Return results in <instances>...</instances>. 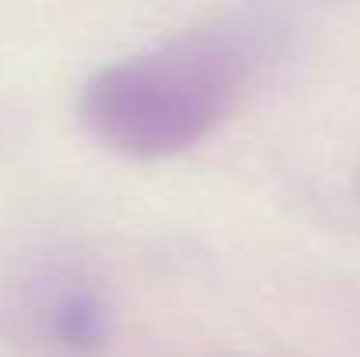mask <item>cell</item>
<instances>
[{
  "label": "cell",
  "mask_w": 360,
  "mask_h": 357,
  "mask_svg": "<svg viewBox=\"0 0 360 357\" xmlns=\"http://www.w3.org/2000/svg\"><path fill=\"white\" fill-rule=\"evenodd\" d=\"M266 53V25L248 18L179 32L102 67L84 84L81 119L126 158L182 154L235 113Z\"/></svg>",
  "instance_id": "1"
},
{
  "label": "cell",
  "mask_w": 360,
  "mask_h": 357,
  "mask_svg": "<svg viewBox=\"0 0 360 357\" xmlns=\"http://www.w3.org/2000/svg\"><path fill=\"white\" fill-rule=\"evenodd\" d=\"M28 315L39 333L70 351H95L109 340V305L95 287L74 277L42 280L28 294Z\"/></svg>",
  "instance_id": "2"
}]
</instances>
